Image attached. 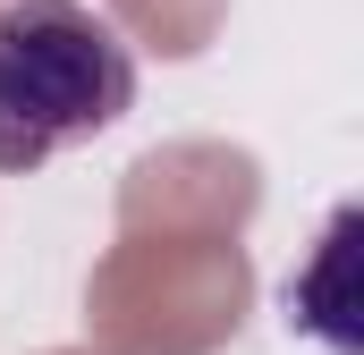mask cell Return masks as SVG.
<instances>
[{
    "label": "cell",
    "instance_id": "1",
    "mask_svg": "<svg viewBox=\"0 0 364 355\" xmlns=\"http://www.w3.org/2000/svg\"><path fill=\"white\" fill-rule=\"evenodd\" d=\"M136 102V51L85 0L0 9V170L26 178L51 153L119 127Z\"/></svg>",
    "mask_w": 364,
    "mask_h": 355
}]
</instances>
